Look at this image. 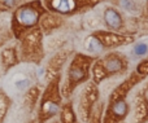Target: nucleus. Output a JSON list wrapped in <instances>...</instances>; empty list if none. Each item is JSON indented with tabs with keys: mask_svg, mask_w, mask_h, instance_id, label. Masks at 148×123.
I'll return each instance as SVG.
<instances>
[{
	"mask_svg": "<svg viewBox=\"0 0 148 123\" xmlns=\"http://www.w3.org/2000/svg\"><path fill=\"white\" fill-rule=\"evenodd\" d=\"M146 78L139 75L134 70L131 71L120 84L114 87V90L109 93L108 101L105 104L103 123H122L127 119L130 114V101L129 96L139 86L144 82Z\"/></svg>",
	"mask_w": 148,
	"mask_h": 123,
	"instance_id": "1",
	"label": "nucleus"
},
{
	"mask_svg": "<svg viewBox=\"0 0 148 123\" xmlns=\"http://www.w3.org/2000/svg\"><path fill=\"white\" fill-rule=\"evenodd\" d=\"M129 66V58L123 53L116 51L107 52L99 58H95L91 66V79L95 84L100 86L107 79L127 74Z\"/></svg>",
	"mask_w": 148,
	"mask_h": 123,
	"instance_id": "2",
	"label": "nucleus"
},
{
	"mask_svg": "<svg viewBox=\"0 0 148 123\" xmlns=\"http://www.w3.org/2000/svg\"><path fill=\"white\" fill-rule=\"evenodd\" d=\"M135 41V36L133 34H123L118 31L110 30H96L92 31L86 39L84 48L91 56L97 57V54L103 53L104 51L126 47Z\"/></svg>",
	"mask_w": 148,
	"mask_h": 123,
	"instance_id": "3",
	"label": "nucleus"
},
{
	"mask_svg": "<svg viewBox=\"0 0 148 123\" xmlns=\"http://www.w3.org/2000/svg\"><path fill=\"white\" fill-rule=\"evenodd\" d=\"M96 57L90 54L78 53L74 56L68 69V78L64 86V92L66 96H70L78 86L87 83L91 78V66Z\"/></svg>",
	"mask_w": 148,
	"mask_h": 123,
	"instance_id": "4",
	"label": "nucleus"
},
{
	"mask_svg": "<svg viewBox=\"0 0 148 123\" xmlns=\"http://www.w3.org/2000/svg\"><path fill=\"white\" fill-rule=\"evenodd\" d=\"M100 100V90L99 86L95 84L94 82H87L84 87L82 88L79 93L78 104H77V110H78V117L83 123H87L95 105Z\"/></svg>",
	"mask_w": 148,
	"mask_h": 123,
	"instance_id": "5",
	"label": "nucleus"
},
{
	"mask_svg": "<svg viewBox=\"0 0 148 123\" xmlns=\"http://www.w3.org/2000/svg\"><path fill=\"white\" fill-rule=\"evenodd\" d=\"M130 123L148 122V83L135 90L130 97Z\"/></svg>",
	"mask_w": 148,
	"mask_h": 123,
	"instance_id": "6",
	"label": "nucleus"
},
{
	"mask_svg": "<svg viewBox=\"0 0 148 123\" xmlns=\"http://www.w3.org/2000/svg\"><path fill=\"white\" fill-rule=\"evenodd\" d=\"M101 0H49V5L55 12L62 14H72L81 10L95 8Z\"/></svg>",
	"mask_w": 148,
	"mask_h": 123,
	"instance_id": "7",
	"label": "nucleus"
},
{
	"mask_svg": "<svg viewBox=\"0 0 148 123\" xmlns=\"http://www.w3.org/2000/svg\"><path fill=\"white\" fill-rule=\"evenodd\" d=\"M60 105H61V96L59 93V84H57V82H53L48 87V90L46 92V97L42 103V121H47L51 117H53L55 114L59 113Z\"/></svg>",
	"mask_w": 148,
	"mask_h": 123,
	"instance_id": "8",
	"label": "nucleus"
},
{
	"mask_svg": "<svg viewBox=\"0 0 148 123\" xmlns=\"http://www.w3.org/2000/svg\"><path fill=\"white\" fill-rule=\"evenodd\" d=\"M103 21L104 25L110 31H120L123 27V18L122 14L116 8L107 7L103 12Z\"/></svg>",
	"mask_w": 148,
	"mask_h": 123,
	"instance_id": "9",
	"label": "nucleus"
},
{
	"mask_svg": "<svg viewBox=\"0 0 148 123\" xmlns=\"http://www.w3.org/2000/svg\"><path fill=\"white\" fill-rule=\"evenodd\" d=\"M38 12L34 10L33 8H23L18 12V21L25 26H33L38 21Z\"/></svg>",
	"mask_w": 148,
	"mask_h": 123,
	"instance_id": "10",
	"label": "nucleus"
},
{
	"mask_svg": "<svg viewBox=\"0 0 148 123\" xmlns=\"http://www.w3.org/2000/svg\"><path fill=\"white\" fill-rule=\"evenodd\" d=\"M60 118H61V123H77V114L73 109L72 103L65 104L61 108Z\"/></svg>",
	"mask_w": 148,
	"mask_h": 123,
	"instance_id": "11",
	"label": "nucleus"
},
{
	"mask_svg": "<svg viewBox=\"0 0 148 123\" xmlns=\"http://www.w3.org/2000/svg\"><path fill=\"white\" fill-rule=\"evenodd\" d=\"M104 109H105V103L100 101L95 105L94 110H92L91 116H90L87 123H103V117H104Z\"/></svg>",
	"mask_w": 148,
	"mask_h": 123,
	"instance_id": "12",
	"label": "nucleus"
},
{
	"mask_svg": "<svg viewBox=\"0 0 148 123\" xmlns=\"http://www.w3.org/2000/svg\"><path fill=\"white\" fill-rule=\"evenodd\" d=\"M133 52L135 56H144V54L148 52V44L147 43H143V41H139V43L134 44V48H133Z\"/></svg>",
	"mask_w": 148,
	"mask_h": 123,
	"instance_id": "13",
	"label": "nucleus"
},
{
	"mask_svg": "<svg viewBox=\"0 0 148 123\" xmlns=\"http://www.w3.org/2000/svg\"><path fill=\"white\" fill-rule=\"evenodd\" d=\"M135 71L138 73L139 75L144 77V78L148 77V57H147V58H144V60H142V61L136 65Z\"/></svg>",
	"mask_w": 148,
	"mask_h": 123,
	"instance_id": "14",
	"label": "nucleus"
},
{
	"mask_svg": "<svg viewBox=\"0 0 148 123\" xmlns=\"http://www.w3.org/2000/svg\"><path fill=\"white\" fill-rule=\"evenodd\" d=\"M26 86H27V80H23V82H18L17 83L18 88H23V87H26Z\"/></svg>",
	"mask_w": 148,
	"mask_h": 123,
	"instance_id": "15",
	"label": "nucleus"
},
{
	"mask_svg": "<svg viewBox=\"0 0 148 123\" xmlns=\"http://www.w3.org/2000/svg\"><path fill=\"white\" fill-rule=\"evenodd\" d=\"M4 1L7 3V4H10V5H12L13 3H14V0H4Z\"/></svg>",
	"mask_w": 148,
	"mask_h": 123,
	"instance_id": "16",
	"label": "nucleus"
},
{
	"mask_svg": "<svg viewBox=\"0 0 148 123\" xmlns=\"http://www.w3.org/2000/svg\"><path fill=\"white\" fill-rule=\"evenodd\" d=\"M146 12H147V16H148V1H147V4H146Z\"/></svg>",
	"mask_w": 148,
	"mask_h": 123,
	"instance_id": "17",
	"label": "nucleus"
},
{
	"mask_svg": "<svg viewBox=\"0 0 148 123\" xmlns=\"http://www.w3.org/2000/svg\"><path fill=\"white\" fill-rule=\"evenodd\" d=\"M122 123H127V122H122Z\"/></svg>",
	"mask_w": 148,
	"mask_h": 123,
	"instance_id": "18",
	"label": "nucleus"
},
{
	"mask_svg": "<svg viewBox=\"0 0 148 123\" xmlns=\"http://www.w3.org/2000/svg\"><path fill=\"white\" fill-rule=\"evenodd\" d=\"M77 123H78V122H77Z\"/></svg>",
	"mask_w": 148,
	"mask_h": 123,
	"instance_id": "19",
	"label": "nucleus"
},
{
	"mask_svg": "<svg viewBox=\"0 0 148 123\" xmlns=\"http://www.w3.org/2000/svg\"><path fill=\"white\" fill-rule=\"evenodd\" d=\"M147 123H148V122H147Z\"/></svg>",
	"mask_w": 148,
	"mask_h": 123,
	"instance_id": "20",
	"label": "nucleus"
}]
</instances>
